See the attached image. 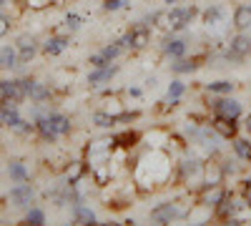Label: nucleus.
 <instances>
[{
	"label": "nucleus",
	"mask_w": 251,
	"mask_h": 226,
	"mask_svg": "<svg viewBox=\"0 0 251 226\" xmlns=\"http://www.w3.org/2000/svg\"><path fill=\"white\" fill-rule=\"evenodd\" d=\"M171 176V156L163 149H151V153H146L138 158L136 166V183L141 189H156Z\"/></svg>",
	"instance_id": "obj_1"
},
{
	"label": "nucleus",
	"mask_w": 251,
	"mask_h": 226,
	"mask_svg": "<svg viewBox=\"0 0 251 226\" xmlns=\"http://www.w3.org/2000/svg\"><path fill=\"white\" fill-rule=\"evenodd\" d=\"M196 15H199L196 5H169L166 10H158V13L149 15L146 23L161 28L163 33H178V30H186L188 25H191L196 20Z\"/></svg>",
	"instance_id": "obj_2"
},
{
	"label": "nucleus",
	"mask_w": 251,
	"mask_h": 226,
	"mask_svg": "<svg viewBox=\"0 0 251 226\" xmlns=\"http://www.w3.org/2000/svg\"><path fill=\"white\" fill-rule=\"evenodd\" d=\"M196 203V196H183V199H171V201H163L158 206L151 209L149 219L156 221V224H171V221H178V219H188Z\"/></svg>",
	"instance_id": "obj_3"
},
{
	"label": "nucleus",
	"mask_w": 251,
	"mask_h": 226,
	"mask_svg": "<svg viewBox=\"0 0 251 226\" xmlns=\"http://www.w3.org/2000/svg\"><path fill=\"white\" fill-rule=\"evenodd\" d=\"M208 111L214 116H221V118H231V121H239L241 113H244V103L234 96H214L208 93Z\"/></svg>",
	"instance_id": "obj_4"
},
{
	"label": "nucleus",
	"mask_w": 251,
	"mask_h": 226,
	"mask_svg": "<svg viewBox=\"0 0 251 226\" xmlns=\"http://www.w3.org/2000/svg\"><path fill=\"white\" fill-rule=\"evenodd\" d=\"M176 176L181 183L191 186V183H203V163L199 158H183L176 163Z\"/></svg>",
	"instance_id": "obj_5"
},
{
	"label": "nucleus",
	"mask_w": 251,
	"mask_h": 226,
	"mask_svg": "<svg viewBox=\"0 0 251 226\" xmlns=\"http://www.w3.org/2000/svg\"><path fill=\"white\" fill-rule=\"evenodd\" d=\"M246 55H251V33L239 30L236 35H231V40H228L224 58H226V60H234V63H239V60H244Z\"/></svg>",
	"instance_id": "obj_6"
},
{
	"label": "nucleus",
	"mask_w": 251,
	"mask_h": 226,
	"mask_svg": "<svg viewBox=\"0 0 251 226\" xmlns=\"http://www.w3.org/2000/svg\"><path fill=\"white\" fill-rule=\"evenodd\" d=\"M33 199H35V189H33V183H28V181L15 183V186L10 189V194H8V201L13 203L15 209H30Z\"/></svg>",
	"instance_id": "obj_7"
},
{
	"label": "nucleus",
	"mask_w": 251,
	"mask_h": 226,
	"mask_svg": "<svg viewBox=\"0 0 251 226\" xmlns=\"http://www.w3.org/2000/svg\"><path fill=\"white\" fill-rule=\"evenodd\" d=\"M226 194H228V189L224 186V183H201L199 194H196V201L203 203V206H208V209H214Z\"/></svg>",
	"instance_id": "obj_8"
},
{
	"label": "nucleus",
	"mask_w": 251,
	"mask_h": 226,
	"mask_svg": "<svg viewBox=\"0 0 251 226\" xmlns=\"http://www.w3.org/2000/svg\"><path fill=\"white\" fill-rule=\"evenodd\" d=\"M28 93H25V86H23V78H5L0 80V100H15V103H20V100H25Z\"/></svg>",
	"instance_id": "obj_9"
},
{
	"label": "nucleus",
	"mask_w": 251,
	"mask_h": 226,
	"mask_svg": "<svg viewBox=\"0 0 251 226\" xmlns=\"http://www.w3.org/2000/svg\"><path fill=\"white\" fill-rule=\"evenodd\" d=\"M13 46H15V50H18V66H20V63H30L33 55L38 53V40H35V35H30V33L18 35Z\"/></svg>",
	"instance_id": "obj_10"
},
{
	"label": "nucleus",
	"mask_w": 251,
	"mask_h": 226,
	"mask_svg": "<svg viewBox=\"0 0 251 226\" xmlns=\"http://www.w3.org/2000/svg\"><path fill=\"white\" fill-rule=\"evenodd\" d=\"M121 71V66L118 63H108V66H100V68H91V73H88V86L91 88H103V86H108L111 80H113V75Z\"/></svg>",
	"instance_id": "obj_11"
},
{
	"label": "nucleus",
	"mask_w": 251,
	"mask_h": 226,
	"mask_svg": "<svg viewBox=\"0 0 251 226\" xmlns=\"http://www.w3.org/2000/svg\"><path fill=\"white\" fill-rule=\"evenodd\" d=\"M131 48L133 50H143L151 46V33H153V25L146 23V20H141V23L131 25Z\"/></svg>",
	"instance_id": "obj_12"
},
{
	"label": "nucleus",
	"mask_w": 251,
	"mask_h": 226,
	"mask_svg": "<svg viewBox=\"0 0 251 226\" xmlns=\"http://www.w3.org/2000/svg\"><path fill=\"white\" fill-rule=\"evenodd\" d=\"M161 50H163L166 58H171V60L183 58V55L188 53V40H186V38H176V35H171V33H166L163 43H161Z\"/></svg>",
	"instance_id": "obj_13"
},
{
	"label": "nucleus",
	"mask_w": 251,
	"mask_h": 226,
	"mask_svg": "<svg viewBox=\"0 0 251 226\" xmlns=\"http://www.w3.org/2000/svg\"><path fill=\"white\" fill-rule=\"evenodd\" d=\"M211 128L221 136V138H226V141H231L234 136H239V126H236V121H231V118H221V116H214L211 121Z\"/></svg>",
	"instance_id": "obj_14"
},
{
	"label": "nucleus",
	"mask_w": 251,
	"mask_h": 226,
	"mask_svg": "<svg viewBox=\"0 0 251 226\" xmlns=\"http://www.w3.org/2000/svg\"><path fill=\"white\" fill-rule=\"evenodd\" d=\"M68 48H71V38H66V35H50L40 43V50H43L46 55H60Z\"/></svg>",
	"instance_id": "obj_15"
},
{
	"label": "nucleus",
	"mask_w": 251,
	"mask_h": 226,
	"mask_svg": "<svg viewBox=\"0 0 251 226\" xmlns=\"http://www.w3.org/2000/svg\"><path fill=\"white\" fill-rule=\"evenodd\" d=\"M226 20V10L221 8V5H208L203 13H201V23L208 28V30H214V28H219L221 23Z\"/></svg>",
	"instance_id": "obj_16"
},
{
	"label": "nucleus",
	"mask_w": 251,
	"mask_h": 226,
	"mask_svg": "<svg viewBox=\"0 0 251 226\" xmlns=\"http://www.w3.org/2000/svg\"><path fill=\"white\" fill-rule=\"evenodd\" d=\"M35 131L40 133V138L48 141V143L58 141V133H55V128H53V123H50L48 113H38V116H35Z\"/></svg>",
	"instance_id": "obj_17"
},
{
	"label": "nucleus",
	"mask_w": 251,
	"mask_h": 226,
	"mask_svg": "<svg viewBox=\"0 0 251 226\" xmlns=\"http://www.w3.org/2000/svg\"><path fill=\"white\" fill-rule=\"evenodd\" d=\"M183 93H186V83H183V80H178V78H174L171 83H169V91H166V100H163V103L171 106V108L178 106L181 98H183Z\"/></svg>",
	"instance_id": "obj_18"
},
{
	"label": "nucleus",
	"mask_w": 251,
	"mask_h": 226,
	"mask_svg": "<svg viewBox=\"0 0 251 226\" xmlns=\"http://www.w3.org/2000/svg\"><path fill=\"white\" fill-rule=\"evenodd\" d=\"M226 176L221 171V163L219 161H206L203 163V183H224Z\"/></svg>",
	"instance_id": "obj_19"
},
{
	"label": "nucleus",
	"mask_w": 251,
	"mask_h": 226,
	"mask_svg": "<svg viewBox=\"0 0 251 226\" xmlns=\"http://www.w3.org/2000/svg\"><path fill=\"white\" fill-rule=\"evenodd\" d=\"M231 149H234V153H236V158H239V161L251 163V138L234 136V138H231Z\"/></svg>",
	"instance_id": "obj_20"
},
{
	"label": "nucleus",
	"mask_w": 251,
	"mask_h": 226,
	"mask_svg": "<svg viewBox=\"0 0 251 226\" xmlns=\"http://www.w3.org/2000/svg\"><path fill=\"white\" fill-rule=\"evenodd\" d=\"M73 219H75V224H96V221H98L96 211H93L91 206H86L83 201L73 203Z\"/></svg>",
	"instance_id": "obj_21"
},
{
	"label": "nucleus",
	"mask_w": 251,
	"mask_h": 226,
	"mask_svg": "<svg viewBox=\"0 0 251 226\" xmlns=\"http://www.w3.org/2000/svg\"><path fill=\"white\" fill-rule=\"evenodd\" d=\"M201 66V60L199 58H176L174 63H171V71L176 73V75H183V73H194L196 68Z\"/></svg>",
	"instance_id": "obj_22"
},
{
	"label": "nucleus",
	"mask_w": 251,
	"mask_h": 226,
	"mask_svg": "<svg viewBox=\"0 0 251 226\" xmlns=\"http://www.w3.org/2000/svg\"><path fill=\"white\" fill-rule=\"evenodd\" d=\"M48 118H50V123H53L58 138H60V136H68V133L73 131V123H71V118H68L66 113H48Z\"/></svg>",
	"instance_id": "obj_23"
},
{
	"label": "nucleus",
	"mask_w": 251,
	"mask_h": 226,
	"mask_svg": "<svg viewBox=\"0 0 251 226\" xmlns=\"http://www.w3.org/2000/svg\"><path fill=\"white\" fill-rule=\"evenodd\" d=\"M236 91V83L234 80H214V83H206V93H214V96H231Z\"/></svg>",
	"instance_id": "obj_24"
},
{
	"label": "nucleus",
	"mask_w": 251,
	"mask_h": 226,
	"mask_svg": "<svg viewBox=\"0 0 251 226\" xmlns=\"http://www.w3.org/2000/svg\"><path fill=\"white\" fill-rule=\"evenodd\" d=\"M234 28L236 30H249L251 28V5H239L234 10Z\"/></svg>",
	"instance_id": "obj_25"
},
{
	"label": "nucleus",
	"mask_w": 251,
	"mask_h": 226,
	"mask_svg": "<svg viewBox=\"0 0 251 226\" xmlns=\"http://www.w3.org/2000/svg\"><path fill=\"white\" fill-rule=\"evenodd\" d=\"M18 66V50L15 46H3L0 48V71H10Z\"/></svg>",
	"instance_id": "obj_26"
},
{
	"label": "nucleus",
	"mask_w": 251,
	"mask_h": 226,
	"mask_svg": "<svg viewBox=\"0 0 251 226\" xmlns=\"http://www.w3.org/2000/svg\"><path fill=\"white\" fill-rule=\"evenodd\" d=\"M91 121H93V126H98V128H116L118 126V118L113 116V113H108V111H96L93 116H91Z\"/></svg>",
	"instance_id": "obj_27"
},
{
	"label": "nucleus",
	"mask_w": 251,
	"mask_h": 226,
	"mask_svg": "<svg viewBox=\"0 0 251 226\" xmlns=\"http://www.w3.org/2000/svg\"><path fill=\"white\" fill-rule=\"evenodd\" d=\"M8 176H10L15 183L30 178V174H28V169H25V163H23V161H10V163H8Z\"/></svg>",
	"instance_id": "obj_28"
},
{
	"label": "nucleus",
	"mask_w": 251,
	"mask_h": 226,
	"mask_svg": "<svg viewBox=\"0 0 251 226\" xmlns=\"http://www.w3.org/2000/svg\"><path fill=\"white\" fill-rule=\"evenodd\" d=\"M83 174H86V161H73L71 166H68V174H66V181L68 183H80V178H83Z\"/></svg>",
	"instance_id": "obj_29"
},
{
	"label": "nucleus",
	"mask_w": 251,
	"mask_h": 226,
	"mask_svg": "<svg viewBox=\"0 0 251 226\" xmlns=\"http://www.w3.org/2000/svg\"><path fill=\"white\" fill-rule=\"evenodd\" d=\"M113 138H116V146H121V149H133L136 143L141 141V136L136 131H123V133H118Z\"/></svg>",
	"instance_id": "obj_30"
},
{
	"label": "nucleus",
	"mask_w": 251,
	"mask_h": 226,
	"mask_svg": "<svg viewBox=\"0 0 251 226\" xmlns=\"http://www.w3.org/2000/svg\"><path fill=\"white\" fill-rule=\"evenodd\" d=\"M123 53H126V50L121 48V43H118V40H116V43H111V46H103V48H100V55L106 58L108 63H116V60H118Z\"/></svg>",
	"instance_id": "obj_31"
},
{
	"label": "nucleus",
	"mask_w": 251,
	"mask_h": 226,
	"mask_svg": "<svg viewBox=\"0 0 251 226\" xmlns=\"http://www.w3.org/2000/svg\"><path fill=\"white\" fill-rule=\"evenodd\" d=\"M25 221L28 224H46V211L38 209V206H30L28 214H25Z\"/></svg>",
	"instance_id": "obj_32"
},
{
	"label": "nucleus",
	"mask_w": 251,
	"mask_h": 226,
	"mask_svg": "<svg viewBox=\"0 0 251 226\" xmlns=\"http://www.w3.org/2000/svg\"><path fill=\"white\" fill-rule=\"evenodd\" d=\"M80 25H83V18H80L78 13H68V15H66V28H68L71 33L80 30Z\"/></svg>",
	"instance_id": "obj_33"
},
{
	"label": "nucleus",
	"mask_w": 251,
	"mask_h": 226,
	"mask_svg": "<svg viewBox=\"0 0 251 226\" xmlns=\"http://www.w3.org/2000/svg\"><path fill=\"white\" fill-rule=\"evenodd\" d=\"M221 163V171H224V176L228 178V176H236L239 174V169H236V163H231L228 158H224V161H219Z\"/></svg>",
	"instance_id": "obj_34"
},
{
	"label": "nucleus",
	"mask_w": 251,
	"mask_h": 226,
	"mask_svg": "<svg viewBox=\"0 0 251 226\" xmlns=\"http://www.w3.org/2000/svg\"><path fill=\"white\" fill-rule=\"evenodd\" d=\"M123 5H126V0H103V10H108V13L121 10Z\"/></svg>",
	"instance_id": "obj_35"
},
{
	"label": "nucleus",
	"mask_w": 251,
	"mask_h": 226,
	"mask_svg": "<svg viewBox=\"0 0 251 226\" xmlns=\"http://www.w3.org/2000/svg\"><path fill=\"white\" fill-rule=\"evenodd\" d=\"M118 43H121V48H123L126 53H128V50H133V48H131V30H126V33L118 38Z\"/></svg>",
	"instance_id": "obj_36"
},
{
	"label": "nucleus",
	"mask_w": 251,
	"mask_h": 226,
	"mask_svg": "<svg viewBox=\"0 0 251 226\" xmlns=\"http://www.w3.org/2000/svg\"><path fill=\"white\" fill-rule=\"evenodd\" d=\"M8 30H10V18L0 15V38H5V35H8Z\"/></svg>",
	"instance_id": "obj_37"
},
{
	"label": "nucleus",
	"mask_w": 251,
	"mask_h": 226,
	"mask_svg": "<svg viewBox=\"0 0 251 226\" xmlns=\"http://www.w3.org/2000/svg\"><path fill=\"white\" fill-rule=\"evenodd\" d=\"M244 201H246V206L251 209V181H244V191H241Z\"/></svg>",
	"instance_id": "obj_38"
},
{
	"label": "nucleus",
	"mask_w": 251,
	"mask_h": 226,
	"mask_svg": "<svg viewBox=\"0 0 251 226\" xmlns=\"http://www.w3.org/2000/svg\"><path fill=\"white\" fill-rule=\"evenodd\" d=\"M25 3H28L30 8H46V5L55 3V0H25Z\"/></svg>",
	"instance_id": "obj_39"
},
{
	"label": "nucleus",
	"mask_w": 251,
	"mask_h": 226,
	"mask_svg": "<svg viewBox=\"0 0 251 226\" xmlns=\"http://www.w3.org/2000/svg\"><path fill=\"white\" fill-rule=\"evenodd\" d=\"M126 93H128L131 98H141V96H143V93H141V88H128Z\"/></svg>",
	"instance_id": "obj_40"
},
{
	"label": "nucleus",
	"mask_w": 251,
	"mask_h": 226,
	"mask_svg": "<svg viewBox=\"0 0 251 226\" xmlns=\"http://www.w3.org/2000/svg\"><path fill=\"white\" fill-rule=\"evenodd\" d=\"M244 128H246V133H249V136H251V113H249V116H246V123H244Z\"/></svg>",
	"instance_id": "obj_41"
},
{
	"label": "nucleus",
	"mask_w": 251,
	"mask_h": 226,
	"mask_svg": "<svg viewBox=\"0 0 251 226\" xmlns=\"http://www.w3.org/2000/svg\"><path fill=\"white\" fill-rule=\"evenodd\" d=\"M163 3H169V5H171V3H181V0H163Z\"/></svg>",
	"instance_id": "obj_42"
},
{
	"label": "nucleus",
	"mask_w": 251,
	"mask_h": 226,
	"mask_svg": "<svg viewBox=\"0 0 251 226\" xmlns=\"http://www.w3.org/2000/svg\"><path fill=\"white\" fill-rule=\"evenodd\" d=\"M5 3H10V0H0V5H5Z\"/></svg>",
	"instance_id": "obj_43"
},
{
	"label": "nucleus",
	"mask_w": 251,
	"mask_h": 226,
	"mask_svg": "<svg viewBox=\"0 0 251 226\" xmlns=\"http://www.w3.org/2000/svg\"><path fill=\"white\" fill-rule=\"evenodd\" d=\"M246 181H251V174H249V178H246Z\"/></svg>",
	"instance_id": "obj_44"
}]
</instances>
